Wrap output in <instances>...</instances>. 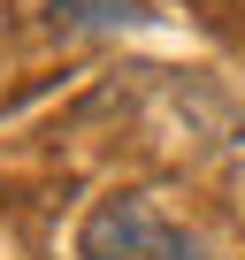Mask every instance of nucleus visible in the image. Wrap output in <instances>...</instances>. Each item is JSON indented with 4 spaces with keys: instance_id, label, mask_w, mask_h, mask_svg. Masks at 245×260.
Returning <instances> with one entry per match:
<instances>
[{
    "instance_id": "obj_1",
    "label": "nucleus",
    "mask_w": 245,
    "mask_h": 260,
    "mask_svg": "<svg viewBox=\"0 0 245 260\" xmlns=\"http://www.w3.org/2000/svg\"><path fill=\"white\" fill-rule=\"evenodd\" d=\"M77 252L84 260H207V245L184 222H169V207L154 191H115V199H100L84 214V230H77Z\"/></svg>"
},
{
    "instance_id": "obj_2",
    "label": "nucleus",
    "mask_w": 245,
    "mask_h": 260,
    "mask_svg": "<svg viewBox=\"0 0 245 260\" xmlns=\"http://www.w3.org/2000/svg\"><path fill=\"white\" fill-rule=\"evenodd\" d=\"M54 23H77V31H122V23H146V0H54Z\"/></svg>"
}]
</instances>
